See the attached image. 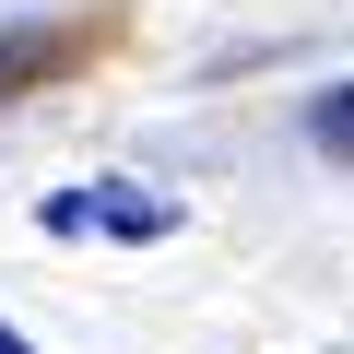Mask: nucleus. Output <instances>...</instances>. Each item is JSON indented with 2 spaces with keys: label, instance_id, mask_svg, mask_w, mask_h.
Returning a JSON list of instances; mask_svg holds the SVG:
<instances>
[{
  "label": "nucleus",
  "instance_id": "obj_3",
  "mask_svg": "<svg viewBox=\"0 0 354 354\" xmlns=\"http://www.w3.org/2000/svg\"><path fill=\"white\" fill-rule=\"evenodd\" d=\"M307 130H319V153H342V165H354V83H342V95H319V106H307Z\"/></svg>",
  "mask_w": 354,
  "mask_h": 354
},
{
  "label": "nucleus",
  "instance_id": "obj_1",
  "mask_svg": "<svg viewBox=\"0 0 354 354\" xmlns=\"http://www.w3.org/2000/svg\"><path fill=\"white\" fill-rule=\"evenodd\" d=\"M36 225H48V236H130V248H142V236H165V201H153V189H48Z\"/></svg>",
  "mask_w": 354,
  "mask_h": 354
},
{
  "label": "nucleus",
  "instance_id": "obj_2",
  "mask_svg": "<svg viewBox=\"0 0 354 354\" xmlns=\"http://www.w3.org/2000/svg\"><path fill=\"white\" fill-rule=\"evenodd\" d=\"M36 59H59V36H48V24H12V36H0V95H24Z\"/></svg>",
  "mask_w": 354,
  "mask_h": 354
},
{
  "label": "nucleus",
  "instance_id": "obj_4",
  "mask_svg": "<svg viewBox=\"0 0 354 354\" xmlns=\"http://www.w3.org/2000/svg\"><path fill=\"white\" fill-rule=\"evenodd\" d=\"M0 354H24V330H12V319H0Z\"/></svg>",
  "mask_w": 354,
  "mask_h": 354
}]
</instances>
